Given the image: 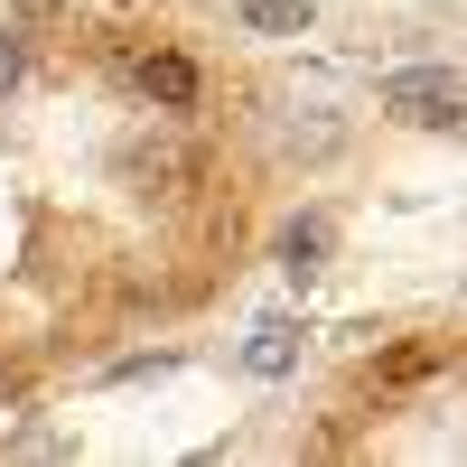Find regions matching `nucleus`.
I'll list each match as a JSON object with an SVG mask.
<instances>
[{
  "label": "nucleus",
  "mask_w": 467,
  "mask_h": 467,
  "mask_svg": "<svg viewBox=\"0 0 467 467\" xmlns=\"http://www.w3.org/2000/svg\"><path fill=\"white\" fill-rule=\"evenodd\" d=\"M374 112H393L402 131H458L467 85H458L449 66H402V75H383V85H374Z\"/></svg>",
  "instance_id": "nucleus-1"
},
{
  "label": "nucleus",
  "mask_w": 467,
  "mask_h": 467,
  "mask_svg": "<svg viewBox=\"0 0 467 467\" xmlns=\"http://www.w3.org/2000/svg\"><path fill=\"white\" fill-rule=\"evenodd\" d=\"M131 85H140L150 112H197V103H206V66L187 57V47H150V57L131 66Z\"/></svg>",
  "instance_id": "nucleus-2"
},
{
  "label": "nucleus",
  "mask_w": 467,
  "mask_h": 467,
  "mask_svg": "<svg viewBox=\"0 0 467 467\" xmlns=\"http://www.w3.org/2000/svg\"><path fill=\"white\" fill-rule=\"evenodd\" d=\"M112 169H122L131 187H140V197H178V187L187 178H197V150H187V140H122V160H112Z\"/></svg>",
  "instance_id": "nucleus-3"
},
{
  "label": "nucleus",
  "mask_w": 467,
  "mask_h": 467,
  "mask_svg": "<svg viewBox=\"0 0 467 467\" xmlns=\"http://www.w3.org/2000/svg\"><path fill=\"white\" fill-rule=\"evenodd\" d=\"M327 244H337V224H327V215H290L271 253H281V271H290V281H308V271L327 262Z\"/></svg>",
  "instance_id": "nucleus-4"
},
{
  "label": "nucleus",
  "mask_w": 467,
  "mask_h": 467,
  "mask_svg": "<svg viewBox=\"0 0 467 467\" xmlns=\"http://www.w3.org/2000/svg\"><path fill=\"white\" fill-rule=\"evenodd\" d=\"M244 365H253V374H290V365H299V337H290L281 318H262L253 346H244Z\"/></svg>",
  "instance_id": "nucleus-5"
},
{
  "label": "nucleus",
  "mask_w": 467,
  "mask_h": 467,
  "mask_svg": "<svg viewBox=\"0 0 467 467\" xmlns=\"http://www.w3.org/2000/svg\"><path fill=\"white\" fill-rule=\"evenodd\" d=\"M234 19H244V28H308V19H318V10H308V0H234Z\"/></svg>",
  "instance_id": "nucleus-6"
},
{
  "label": "nucleus",
  "mask_w": 467,
  "mask_h": 467,
  "mask_svg": "<svg viewBox=\"0 0 467 467\" xmlns=\"http://www.w3.org/2000/svg\"><path fill=\"white\" fill-rule=\"evenodd\" d=\"M19 75H28V37L0 28V94H19Z\"/></svg>",
  "instance_id": "nucleus-7"
},
{
  "label": "nucleus",
  "mask_w": 467,
  "mask_h": 467,
  "mask_svg": "<svg viewBox=\"0 0 467 467\" xmlns=\"http://www.w3.org/2000/svg\"><path fill=\"white\" fill-rule=\"evenodd\" d=\"M0 393H10V365H0Z\"/></svg>",
  "instance_id": "nucleus-8"
}]
</instances>
